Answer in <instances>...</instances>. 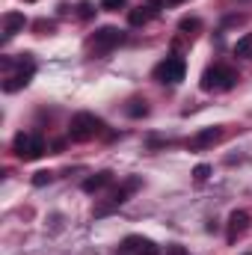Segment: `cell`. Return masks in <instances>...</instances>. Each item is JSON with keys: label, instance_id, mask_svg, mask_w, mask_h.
<instances>
[{"label": "cell", "instance_id": "1", "mask_svg": "<svg viewBox=\"0 0 252 255\" xmlns=\"http://www.w3.org/2000/svg\"><path fill=\"white\" fill-rule=\"evenodd\" d=\"M238 83V71L232 65H211L202 74V89L205 92H226Z\"/></svg>", "mask_w": 252, "mask_h": 255}, {"label": "cell", "instance_id": "2", "mask_svg": "<svg viewBox=\"0 0 252 255\" xmlns=\"http://www.w3.org/2000/svg\"><path fill=\"white\" fill-rule=\"evenodd\" d=\"M101 119L98 116H92V113H77V116H71V125H68V136L71 139H77V142H86V139H92V136H98L101 133Z\"/></svg>", "mask_w": 252, "mask_h": 255}, {"label": "cell", "instance_id": "3", "mask_svg": "<svg viewBox=\"0 0 252 255\" xmlns=\"http://www.w3.org/2000/svg\"><path fill=\"white\" fill-rule=\"evenodd\" d=\"M184 74H187V63H184L181 57H166L163 63L154 65V80H157V83L175 86V83L184 80Z\"/></svg>", "mask_w": 252, "mask_h": 255}, {"label": "cell", "instance_id": "4", "mask_svg": "<svg viewBox=\"0 0 252 255\" xmlns=\"http://www.w3.org/2000/svg\"><path fill=\"white\" fill-rule=\"evenodd\" d=\"M33 74H36V63H33L30 54H24V60H18V71H9V74H6L3 89H6V92H18V89H24V86L33 80Z\"/></svg>", "mask_w": 252, "mask_h": 255}, {"label": "cell", "instance_id": "5", "mask_svg": "<svg viewBox=\"0 0 252 255\" xmlns=\"http://www.w3.org/2000/svg\"><path fill=\"white\" fill-rule=\"evenodd\" d=\"M12 151L21 160H39L45 154V139L42 136H33V133H18L15 142H12Z\"/></svg>", "mask_w": 252, "mask_h": 255}, {"label": "cell", "instance_id": "6", "mask_svg": "<svg viewBox=\"0 0 252 255\" xmlns=\"http://www.w3.org/2000/svg\"><path fill=\"white\" fill-rule=\"evenodd\" d=\"M125 42V33L122 30H116V27H101V30H95V36H92V48H95V54H107V51H113L116 45H122Z\"/></svg>", "mask_w": 252, "mask_h": 255}, {"label": "cell", "instance_id": "7", "mask_svg": "<svg viewBox=\"0 0 252 255\" xmlns=\"http://www.w3.org/2000/svg\"><path fill=\"white\" fill-rule=\"evenodd\" d=\"M116 255H157V247H154V241H148L142 235H130L122 241Z\"/></svg>", "mask_w": 252, "mask_h": 255}, {"label": "cell", "instance_id": "8", "mask_svg": "<svg viewBox=\"0 0 252 255\" xmlns=\"http://www.w3.org/2000/svg\"><path fill=\"white\" fill-rule=\"evenodd\" d=\"M250 214L247 211H232V217H229V244H238V238H244L247 235V229H250Z\"/></svg>", "mask_w": 252, "mask_h": 255}, {"label": "cell", "instance_id": "9", "mask_svg": "<svg viewBox=\"0 0 252 255\" xmlns=\"http://www.w3.org/2000/svg\"><path fill=\"white\" fill-rule=\"evenodd\" d=\"M220 136H223V130H220V128H205V130H199V133L190 139V148H193V151H199V148H208V145L220 142Z\"/></svg>", "mask_w": 252, "mask_h": 255}, {"label": "cell", "instance_id": "10", "mask_svg": "<svg viewBox=\"0 0 252 255\" xmlns=\"http://www.w3.org/2000/svg\"><path fill=\"white\" fill-rule=\"evenodd\" d=\"M24 24H27V21H24L21 12H6V15H3V39H12L15 33H21Z\"/></svg>", "mask_w": 252, "mask_h": 255}, {"label": "cell", "instance_id": "11", "mask_svg": "<svg viewBox=\"0 0 252 255\" xmlns=\"http://www.w3.org/2000/svg\"><path fill=\"white\" fill-rule=\"evenodd\" d=\"M113 184V172H98V175H89L86 181H83V193H98V190H104V187H110Z\"/></svg>", "mask_w": 252, "mask_h": 255}, {"label": "cell", "instance_id": "12", "mask_svg": "<svg viewBox=\"0 0 252 255\" xmlns=\"http://www.w3.org/2000/svg\"><path fill=\"white\" fill-rule=\"evenodd\" d=\"M151 15H154V9L145 3V6H139V9H133V12L127 15V21H130V27H142V24L151 21Z\"/></svg>", "mask_w": 252, "mask_h": 255}, {"label": "cell", "instance_id": "13", "mask_svg": "<svg viewBox=\"0 0 252 255\" xmlns=\"http://www.w3.org/2000/svg\"><path fill=\"white\" fill-rule=\"evenodd\" d=\"M145 113H148V104H145V101L133 98V101L127 104V116H130V119H139V116H145Z\"/></svg>", "mask_w": 252, "mask_h": 255}, {"label": "cell", "instance_id": "14", "mask_svg": "<svg viewBox=\"0 0 252 255\" xmlns=\"http://www.w3.org/2000/svg\"><path fill=\"white\" fill-rule=\"evenodd\" d=\"M250 51H252V33H247L244 39H238L235 54H238V57H250Z\"/></svg>", "mask_w": 252, "mask_h": 255}, {"label": "cell", "instance_id": "15", "mask_svg": "<svg viewBox=\"0 0 252 255\" xmlns=\"http://www.w3.org/2000/svg\"><path fill=\"white\" fill-rule=\"evenodd\" d=\"M178 27H181L184 33H196V30L202 27V21H199V18H181V24H178Z\"/></svg>", "mask_w": 252, "mask_h": 255}, {"label": "cell", "instance_id": "16", "mask_svg": "<svg viewBox=\"0 0 252 255\" xmlns=\"http://www.w3.org/2000/svg\"><path fill=\"white\" fill-rule=\"evenodd\" d=\"M208 175H211V166H208V163H199V166L193 169V178H196L199 184H202V181H208Z\"/></svg>", "mask_w": 252, "mask_h": 255}, {"label": "cell", "instance_id": "17", "mask_svg": "<svg viewBox=\"0 0 252 255\" xmlns=\"http://www.w3.org/2000/svg\"><path fill=\"white\" fill-rule=\"evenodd\" d=\"M51 181H54L51 172H36V175H33V184H36V187H45V184H51Z\"/></svg>", "mask_w": 252, "mask_h": 255}, {"label": "cell", "instance_id": "18", "mask_svg": "<svg viewBox=\"0 0 252 255\" xmlns=\"http://www.w3.org/2000/svg\"><path fill=\"white\" fill-rule=\"evenodd\" d=\"M127 0H101V9H107V12H119Z\"/></svg>", "mask_w": 252, "mask_h": 255}, {"label": "cell", "instance_id": "19", "mask_svg": "<svg viewBox=\"0 0 252 255\" xmlns=\"http://www.w3.org/2000/svg\"><path fill=\"white\" fill-rule=\"evenodd\" d=\"M166 255H187V250H184L181 244H169V247H166Z\"/></svg>", "mask_w": 252, "mask_h": 255}, {"label": "cell", "instance_id": "20", "mask_svg": "<svg viewBox=\"0 0 252 255\" xmlns=\"http://www.w3.org/2000/svg\"><path fill=\"white\" fill-rule=\"evenodd\" d=\"M80 18H92V3H80Z\"/></svg>", "mask_w": 252, "mask_h": 255}, {"label": "cell", "instance_id": "21", "mask_svg": "<svg viewBox=\"0 0 252 255\" xmlns=\"http://www.w3.org/2000/svg\"><path fill=\"white\" fill-rule=\"evenodd\" d=\"M36 30H39V33H45V30L51 33V30H54V24H51V21H36Z\"/></svg>", "mask_w": 252, "mask_h": 255}, {"label": "cell", "instance_id": "22", "mask_svg": "<svg viewBox=\"0 0 252 255\" xmlns=\"http://www.w3.org/2000/svg\"><path fill=\"white\" fill-rule=\"evenodd\" d=\"M166 3H184V0H166Z\"/></svg>", "mask_w": 252, "mask_h": 255}]
</instances>
